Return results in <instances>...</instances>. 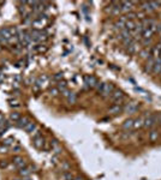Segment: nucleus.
Wrapping results in <instances>:
<instances>
[{
	"label": "nucleus",
	"mask_w": 161,
	"mask_h": 180,
	"mask_svg": "<svg viewBox=\"0 0 161 180\" xmlns=\"http://www.w3.org/2000/svg\"><path fill=\"white\" fill-rule=\"evenodd\" d=\"M96 89L101 96L107 97V96H111L113 90H114V86H113V84H111V83H99L96 85Z\"/></svg>",
	"instance_id": "obj_1"
},
{
	"label": "nucleus",
	"mask_w": 161,
	"mask_h": 180,
	"mask_svg": "<svg viewBox=\"0 0 161 180\" xmlns=\"http://www.w3.org/2000/svg\"><path fill=\"white\" fill-rule=\"evenodd\" d=\"M161 6V1H143L141 3V9L143 12H153Z\"/></svg>",
	"instance_id": "obj_2"
},
{
	"label": "nucleus",
	"mask_w": 161,
	"mask_h": 180,
	"mask_svg": "<svg viewBox=\"0 0 161 180\" xmlns=\"http://www.w3.org/2000/svg\"><path fill=\"white\" fill-rule=\"evenodd\" d=\"M158 123V114H148L144 118V123H143V127L145 129H152L153 126H155Z\"/></svg>",
	"instance_id": "obj_3"
},
{
	"label": "nucleus",
	"mask_w": 161,
	"mask_h": 180,
	"mask_svg": "<svg viewBox=\"0 0 161 180\" xmlns=\"http://www.w3.org/2000/svg\"><path fill=\"white\" fill-rule=\"evenodd\" d=\"M30 36H31L32 42H41L47 38V34L46 32H42L41 30H32L30 32Z\"/></svg>",
	"instance_id": "obj_4"
},
{
	"label": "nucleus",
	"mask_w": 161,
	"mask_h": 180,
	"mask_svg": "<svg viewBox=\"0 0 161 180\" xmlns=\"http://www.w3.org/2000/svg\"><path fill=\"white\" fill-rule=\"evenodd\" d=\"M111 98H112L113 102H116V103L119 104V103H122L124 101L125 95L123 94L122 90H113V92L111 94Z\"/></svg>",
	"instance_id": "obj_5"
},
{
	"label": "nucleus",
	"mask_w": 161,
	"mask_h": 180,
	"mask_svg": "<svg viewBox=\"0 0 161 180\" xmlns=\"http://www.w3.org/2000/svg\"><path fill=\"white\" fill-rule=\"evenodd\" d=\"M12 162H13V166L17 168V169H22V168H25L26 167V162H25V160L21 156H16V157H13L12 160Z\"/></svg>",
	"instance_id": "obj_6"
},
{
	"label": "nucleus",
	"mask_w": 161,
	"mask_h": 180,
	"mask_svg": "<svg viewBox=\"0 0 161 180\" xmlns=\"http://www.w3.org/2000/svg\"><path fill=\"white\" fill-rule=\"evenodd\" d=\"M123 111H124V106L122 103H119V104L114 103L108 108V113L110 114H113V115H118L119 113H122Z\"/></svg>",
	"instance_id": "obj_7"
},
{
	"label": "nucleus",
	"mask_w": 161,
	"mask_h": 180,
	"mask_svg": "<svg viewBox=\"0 0 161 180\" xmlns=\"http://www.w3.org/2000/svg\"><path fill=\"white\" fill-rule=\"evenodd\" d=\"M138 109V104L136 102H130L124 106V112L127 113V114H133V113H136Z\"/></svg>",
	"instance_id": "obj_8"
},
{
	"label": "nucleus",
	"mask_w": 161,
	"mask_h": 180,
	"mask_svg": "<svg viewBox=\"0 0 161 180\" xmlns=\"http://www.w3.org/2000/svg\"><path fill=\"white\" fill-rule=\"evenodd\" d=\"M84 84L87 86H89V88H96L99 82L96 81V78L93 76H84Z\"/></svg>",
	"instance_id": "obj_9"
},
{
	"label": "nucleus",
	"mask_w": 161,
	"mask_h": 180,
	"mask_svg": "<svg viewBox=\"0 0 161 180\" xmlns=\"http://www.w3.org/2000/svg\"><path fill=\"white\" fill-rule=\"evenodd\" d=\"M154 65H155V59L154 58H148L147 59V63L144 65V71L147 73H153V69H154Z\"/></svg>",
	"instance_id": "obj_10"
},
{
	"label": "nucleus",
	"mask_w": 161,
	"mask_h": 180,
	"mask_svg": "<svg viewBox=\"0 0 161 180\" xmlns=\"http://www.w3.org/2000/svg\"><path fill=\"white\" fill-rule=\"evenodd\" d=\"M120 4H122V12H129L136 5L135 1H120Z\"/></svg>",
	"instance_id": "obj_11"
},
{
	"label": "nucleus",
	"mask_w": 161,
	"mask_h": 180,
	"mask_svg": "<svg viewBox=\"0 0 161 180\" xmlns=\"http://www.w3.org/2000/svg\"><path fill=\"white\" fill-rule=\"evenodd\" d=\"M34 145H35V148L37 149H42L43 146H45V138L42 136H39V137H35L34 138Z\"/></svg>",
	"instance_id": "obj_12"
},
{
	"label": "nucleus",
	"mask_w": 161,
	"mask_h": 180,
	"mask_svg": "<svg viewBox=\"0 0 161 180\" xmlns=\"http://www.w3.org/2000/svg\"><path fill=\"white\" fill-rule=\"evenodd\" d=\"M29 123H30V119L28 117H23V118L21 117V119H19L16 124H17V126H18L19 129H25L26 125H28Z\"/></svg>",
	"instance_id": "obj_13"
},
{
	"label": "nucleus",
	"mask_w": 161,
	"mask_h": 180,
	"mask_svg": "<svg viewBox=\"0 0 161 180\" xmlns=\"http://www.w3.org/2000/svg\"><path fill=\"white\" fill-rule=\"evenodd\" d=\"M160 54H161V43L154 46V47L152 48V58L158 59L160 57Z\"/></svg>",
	"instance_id": "obj_14"
},
{
	"label": "nucleus",
	"mask_w": 161,
	"mask_h": 180,
	"mask_svg": "<svg viewBox=\"0 0 161 180\" xmlns=\"http://www.w3.org/2000/svg\"><path fill=\"white\" fill-rule=\"evenodd\" d=\"M126 17L125 16H123V17H120L118 21L116 22V28L117 29H120V30H123V29H125V24H126Z\"/></svg>",
	"instance_id": "obj_15"
},
{
	"label": "nucleus",
	"mask_w": 161,
	"mask_h": 180,
	"mask_svg": "<svg viewBox=\"0 0 161 180\" xmlns=\"http://www.w3.org/2000/svg\"><path fill=\"white\" fill-rule=\"evenodd\" d=\"M139 57L143 58V59H148L152 57V48L149 47H144L142 51L139 52Z\"/></svg>",
	"instance_id": "obj_16"
},
{
	"label": "nucleus",
	"mask_w": 161,
	"mask_h": 180,
	"mask_svg": "<svg viewBox=\"0 0 161 180\" xmlns=\"http://www.w3.org/2000/svg\"><path fill=\"white\" fill-rule=\"evenodd\" d=\"M31 169H34V167H25V168L19 169V175L22 178H28L30 175V173L32 172Z\"/></svg>",
	"instance_id": "obj_17"
},
{
	"label": "nucleus",
	"mask_w": 161,
	"mask_h": 180,
	"mask_svg": "<svg viewBox=\"0 0 161 180\" xmlns=\"http://www.w3.org/2000/svg\"><path fill=\"white\" fill-rule=\"evenodd\" d=\"M139 51V43H137V41H135L132 44H130L129 47H127V52L131 53V54H135Z\"/></svg>",
	"instance_id": "obj_18"
},
{
	"label": "nucleus",
	"mask_w": 161,
	"mask_h": 180,
	"mask_svg": "<svg viewBox=\"0 0 161 180\" xmlns=\"http://www.w3.org/2000/svg\"><path fill=\"white\" fill-rule=\"evenodd\" d=\"M51 146H52V151H54V154L55 155H58L60 151H62V146L59 145V143H58V141H52L51 142Z\"/></svg>",
	"instance_id": "obj_19"
},
{
	"label": "nucleus",
	"mask_w": 161,
	"mask_h": 180,
	"mask_svg": "<svg viewBox=\"0 0 161 180\" xmlns=\"http://www.w3.org/2000/svg\"><path fill=\"white\" fill-rule=\"evenodd\" d=\"M160 72H161V59L158 58V59H155V65H154L153 73H155V75H160Z\"/></svg>",
	"instance_id": "obj_20"
},
{
	"label": "nucleus",
	"mask_w": 161,
	"mask_h": 180,
	"mask_svg": "<svg viewBox=\"0 0 161 180\" xmlns=\"http://www.w3.org/2000/svg\"><path fill=\"white\" fill-rule=\"evenodd\" d=\"M148 138L150 142H156L159 139V131L158 130H152L148 135Z\"/></svg>",
	"instance_id": "obj_21"
},
{
	"label": "nucleus",
	"mask_w": 161,
	"mask_h": 180,
	"mask_svg": "<svg viewBox=\"0 0 161 180\" xmlns=\"http://www.w3.org/2000/svg\"><path fill=\"white\" fill-rule=\"evenodd\" d=\"M136 28V22L135 21H126V24H125V29L127 30L131 34V32L135 30Z\"/></svg>",
	"instance_id": "obj_22"
},
{
	"label": "nucleus",
	"mask_w": 161,
	"mask_h": 180,
	"mask_svg": "<svg viewBox=\"0 0 161 180\" xmlns=\"http://www.w3.org/2000/svg\"><path fill=\"white\" fill-rule=\"evenodd\" d=\"M143 123H144V118H137L133 120V129H141V127H143Z\"/></svg>",
	"instance_id": "obj_23"
},
{
	"label": "nucleus",
	"mask_w": 161,
	"mask_h": 180,
	"mask_svg": "<svg viewBox=\"0 0 161 180\" xmlns=\"http://www.w3.org/2000/svg\"><path fill=\"white\" fill-rule=\"evenodd\" d=\"M28 133H30V135H32L35 131H36V124L35 123H32V121H30L28 125H26V127L24 129Z\"/></svg>",
	"instance_id": "obj_24"
},
{
	"label": "nucleus",
	"mask_w": 161,
	"mask_h": 180,
	"mask_svg": "<svg viewBox=\"0 0 161 180\" xmlns=\"http://www.w3.org/2000/svg\"><path fill=\"white\" fill-rule=\"evenodd\" d=\"M123 129H125V130L133 129V119H126L123 123Z\"/></svg>",
	"instance_id": "obj_25"
},
{
	"label": "nucleus",
	"mask_w": 161,
	"mask_h": 180,
	"mask_svg": "<svg viewBox=\"0 0 161 180\" xmlns=\"http://www.w3.org/2000/svg\"><path fill=\"white\" fill-rule=\"evenodd\" d=\"M66 100H68V102L70 103V104H73V103H76V101H77V95L75 94V92H70L69 94V96L66 97Z\"/></svg>",
	"instance_id": "obj_26"
},
{
	"label": "nucleus",
	"mask_w": 161,
	"mask_h": 180,
	"mask_svg": "<svg viewBox=\"0 0 161 180\" xmlns=\"http://www.w3.org/2000/svg\"><path fill=\"white\" fill-rule=\"evenodd\" d=\"M130 36H131V34H130V32L127 31L126 29H123V30H120V34H119V38L122 40V41H123V40H125V38H127V37H130Z\"/></svg>",
	"instance_id": "obj_27"
},
{
	"label": "nucleus",
	"mask_w": 161,
	"mask_h": 180,
	"mask_svg": "<svg viewBox=\"0 0 161 180\" xmlns=\"http://www.w3.org/2000/svg\"><path fill=\"white\" fill-rule=\"evenodd\" d=\"M16 143H15V138H13V137H7L4 141V145L5 146H13Z\"/></svg>",
	"instance_id": "obj_28"
},
{
	"label": "nucleus",
	"mask_w": 161,
	"mask_h": 180,
	"mask_svg": "<svg viewBox=\"0 0 161 180\" xmlns=\"http://www.w3.org/2000/svg\"><path fill=\"white\" fill-rule=\"evenodd\" d=\"M10 119L12 120L13 123H17L19 119H21V114H19L18 112H13V113H11V115H10Z\"/></svg>",
	"instance_id": "obj_29"
},
{
	"label": "nucleus",
	"mask_w": 161,
	"mask_h": 180,
	"mask_svg": "<svg viewBox=\"0 0 161 180\" xmlns=\"http://www.w3.org/2000/svg\"><path fill=\"white\" fill-rule=\"evenodd\" d=\"M57 88L63 92L64 90L68 89V84H66V82H64V81H60V82H58V86H57Z\"/></svg>",
	"instance_id": "obj_30"
},
{
	"label": "nucleus",
	"mask_w": 161,
	"mask_h": 180,
	"mask_svg": "<svg viewBox=\"0 0 161 180\" xmlns=\"http://www.w3.org/2000/svg\"><path fill=\"white\" fill-rule=\"evenodd\" d=\"M59 92H60V90H59L58 88H51V89H49V94H51L52 96H58Z\"/></svg>",
	"instance_id": "obj_31"
},
{
	"label": "nucleus",
	"mask_w": 161,
	"mask_h": 180,
	"mask_svg": "<svg viewBox=\"0 0 161 180\" xmlns=\"http://www.w3.org/2000/svg\"><path fill=\"white\" fill-rule=\"evenodd\" d=\"M63 178H64V180H73V179H75L70 172H65L64 175H63Z\"/></svg>",
	"instance_id": "obj_32"
},
{
	"label": "nucleus",
	"mask_w": 161,
	"mask_h": 180,
	"mask_svg": "<svg viewBox=\"0 0 161 180\" xmlns=\"http://www.w3.org/2000/svg\"><path fill=\"white\" fill-rule=\"evenodd\" d=\"M35 51L36 52H46L47 51V47L45 44H39V46H36L35 47Z\"/></svg>",
	"instance_id": "obj_33"
},
{
	"label": "nucleus",
	"mask_w": 161,
	"mask_h": 180,
	"mask_svg": "<svg viewBox=\"0 0 161 180\" xmlns=\"http://www.w3.org/2000/svg\"><path fill=\"white\" fill-rule=\"evenodd\" d=\"M69 169H70V164H69L68 162H63V163H62V171L69 172Z\"/></svg>",
	"instance_id": "obj_34"
},
{
	"label": "nucleus",
	"mask_w": 161,
	"mask_h": 180,
	"mask_svg": "<svg viewBox=\"0 0 161 180\" xmlns=\"http://www.w3.org/2000/svg\"><path fill=\"white\" fill-rule=\"evenodd\" d=\"M21 150H22V148H21V145H18V144H15L12 146V151L13 152H19Z\"/></svg>",
	"instance_id": "obj_35"
},
{
	"label": "nucleus",
	"mask_w": 161,
	"mask_h": 180,
	"mask_svg": "<svg viewBox=\"0 0 161 180\" xmlns=\"http://www.w3.org/2000/svg\"><path fill=\"white\" fill-rule=\"evenodd\" d=\"M62 78H63V73H57V75L53 76V79H54V81H58V82L62 81Z\"/></svg>",
	"instance_id": "obj_36"
},
{
	"label": "nucleus",
	"mask_w": 161,
	"mask_h": 180,
	"mask_svg": "<svg viewBox=\"0 0 161 180\" xmlns=\"http://www.w3.org/2000/svg\"><path fill=\"white\" fill-rule=\"evenodd\" d=\"M22 81V77L19 76V75H16L15 77H13V83H17V84H19V82Z\"/></svg>",
	"instance_id": "obj_37"
},
{
	"label": "nucleus",
	"mask_w": 161,
	"mask_h": 180,
	"mask_svg": "<svg viewBox=\"0 0 161 180\" xmlns=\"http://www.w3.org/2000/svg\"><path fill=\"white\" fill-rule=\"evenodd\" d=\"M6 167H7V161L1 160V161H0V168H6Z\"/></svg>",
	"instance_id": "obj_38"
},
{
	"label": "nucleus",
	"mask_w": 161,
	"mask_h": 180,
	"mask_svg": "<svg viewBox=\"0 0 161 180\" xmlns=\"http://www.w3.org/2000/svg\"><path fill=\"white\" fill-rule=\"evenodd\" d=\"M155 32H159V34H161V24L156 23V25H155Z\"/></svg>",
	"instance_id": "obj_39"
},
{
	"label": "nucleus",
	"mask_w": 161,
	"mask_h": 180,
	"mask_svg": "<svg viewBox=\"0 0 161 180\" xmlns=\"http://www.w3.org/2000/svg\"><path fill=\"white\" fill-rule=\"evenodd\" d=\"M150 43H152V38H148V40L143 38V44H144V46H149Z\"/></svg>",
	"instance_id": "obj_40"
},
{
	"label": "nucleus",
	"mask_w": 161,
	"mask_h": 180,
	"mask_svg": "<svg viewBox=\"0 0 161 180\" xmlns=\"http://www.w3.org/2000/svg\"><path fill=\"white\" fill-rule=\"evenodd\" d=\"M6 150H7V146H0V152H6Z\"/></svg>",
	"instance_id": "obj_41"
},
{
	"label": "nucleus",
	"mask_w": 161,
	"mask_h": 180,
	"mask_svg": "<svg viewBox=\"0 0 161 180\" xmlns=\"http://www.w3.org/2000/svg\"><path fill=\"white\" fill-rule=\"evenodd\" d=\"M57 160H58V157H57V155H54V156H53V161H52V163H53V164H55V163L58 162Z\"/></svg>",
	"instance_id": "obj_42"
},
{
	"label": "nucleus",
	"mask_w": 161,
	"mask_h": 180,
	"mask_svg": "<svg viewBox=\"0 0 161 180\" xmlns=\"http://www.w3.org/2000/svg\"><path fill=\"white\" fill-rule=\"evenodd\" d=\"M4 120H5L4 114H3V113H0V121H4Z\"/></svg>",
	"instance_id": "obj_43"
},
{
	"label": "nucleus",
	"mask_w": 161,
	"mask_h": 180,
	"mask_svg": "<svg viewBox=\"0 0 161 180\" xmlns=\"http://www.w3.org/2000/svg\"><path fill=\"white\" fill-rule=\"evenodd\" d=\"M158 123L161 124V113H159V115H158Z\"/></svg>",
	"instance_id": "obj_44"
},
{
	"label": "nucleus",
	"mask_w": 161,
	"mask_h": 180,
	"mask_svg": "<svg viewBox=\"0 0 161 180\" xmlns=\"http://www.w3.org/2000/svg\"><path fill=\"white\" fill-rule=\"evenodd\" d=\"M4 81V75H3V73H0V83H1Z\"/></svg>",
	"instance_id": "obj_45"
},
{
	"label": "nucleus",
	"mask_w": 161,
	"mask_h": 180,
	"mask_svg": "<svg viewBox=\"0 0 161 180\" xmlns=\"http://www.w3.org/2000/svg\"><path fill=\"white\" fill-rule=\"evenodd\" d=\"M73 180H83V178H80V177H77V178H75Z\"/></svg>",
	"instance_id": "obj_46"
},
{
	"label": "nucleus",
	"mask_w": 161,
	"mask_h": 180,
	"mask_svg": "<svg viewBox=\"0 0 161 180\" xmlns=\"http://www.w3.org/2000/svg\"><path fill=\"white\" fill-rule=\"evenodd\" d=\"M23 180H31V179H30V178L28 177V178H23Z\"/></svg>",
	"instance_id": "obj_47"
},
{
	"label": "nucleus",
	"mask_w": 161,
	"mask_h": 180,
	"mask_svg": "<svg viewBox=\"0 0 161 180\" xmlns=\"http://www.w3.org/2000/svg\"><path fill=\"white\" fill-rule=\"evenodd\" d=\"M13 180H23V178H22V179H19V178H15Z\"/></svg>",
	"instance_id": "obj_48"
},
{
	"label": "nucleus",
	"mask_w": 161,
	"mask_h": 180,
	"mask_svg": "<svg viewBox=\"0 0 161 180\" xmlns=\"http://www.w3.org/2000/svg\"><path fill=\"white\" fill-rule=\"evenodd\" d=\"M160 76H161V72H160Z\"/></svg>",
	"instance_id": "obj_49"
}]
</instances>
